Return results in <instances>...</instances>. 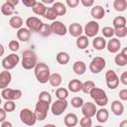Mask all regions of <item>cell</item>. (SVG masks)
<instances>
[{
  "label": "cell",
  "instance_id": "49",
  "mask_svg": "<svg viewBox=\"0 0 127 127\" xmlns=\"http://www.w3.org/2000/svg\"><path fill=\"white\" fill-rule=\"evenodd\" d=\"M119 80L121 81V83H122V84L127 85V71H123V72H122V74H121V76H120V79H119Z\"/></svg>",
  "mask_w": 127,
  "mask_h": 127
},
{
  "label": "cell",
  "instance_id": "44",
  "mask_svg": "<svg viewBox=\"0 0 127 127\" xmlns=\"http://www.w3.org/2000/svg\"><path fill=\"white\" fill-rule=\"evenodd\" d=\"M79 124L81 127H91L92 126V120L89 117H82L79 121Z\"/></svg>",
  "mask_w": 127,
  "mask_h": 127
},
{
  "label": "cell",
  "instance_id": "36",
  "mask_svg": "<svg viewBox=\"0 0 127 127\" xmlns=\"http://www.w3.org/2000/svg\"><path fill=\"white\" fill-rule=\"evenodd\" d=\"M114 61H115V64L119 66H125L127 64V57L123 56L121 53L118 54L117 56H115Z\"/></svg>",
  "mask_w": 127,
  "mask_h": 127
},
{
  "label": "cell",
  "instance_id": "47",
  "mask_svg": "<svg viewBox=\"0 0 127 127\" xmlns=\"http://www.w3.org/2000/svg\"><path fill=\"white\" fill-rule=\"evenodd\" d=\"M36 0H23V4L26 6V7H30V8H33L36 4Z\"/></svg>",
  "mask_w": 127,
  "mask_h": 127
},
{
  "label": "cell",
  "instance_id": "61",
  "mask_svg": "<svg viewBox=\"0 0 127 127\" xmlns=\"http://www.w3.org/2000/svg\"><path fill=\"white\" fill-rule=\"evenodd\" d=\"M0 104H1V98H0Z\"/></svg>",
  "mask_w": 127,
  "mask_h": 127
},
{
  "label": "cell",
  "instance_id": "41",
  "mask_svg": "<svg viewBox=\"0 0 127 127\" xmlns=\"http://www.w3.org/2000/svg\"><path fill=\"white\" fill-rule=\"evenodd\" d=\"M70 103H71V106L74 107V108H79L82 106V104L84 103L83 102V99L79 96H75L73 97L71 100H70Z\"/></svg>",
  "mask_w": 127,
  "mask_h": 127
},
{
  "label": "cell",
  "instance_id": "59",
  "mask_svg": "<svg viewBox=\"0 0 127 127\" xmlns=\"http://www.w3.org/2000/svg\"><path fill=\"white\" fill-rule=\"evenodd\" d=\"M44 3H53V0H43V4Z\"/></svg>",
  "mask_w": 127,
  "mask_h": 127
},
{
  "label": "cell",
  "instance_id": "14",
  "mask_svg": "<svg viewBox=\"0 0 127 127\" xmlns=\"http://www.w3.org/2000/svg\"><path fill=\"white\" fill-rule=\"evenodd\" d=\"M97 109H96V106L94 103L92 102H85L82 104L81 106V112L82 114L85 116V117H89L91 118L92 116L95 115Z\"/></svg>",
  "mask_w": 127,
  "mask_h": 127
},
{
  "label": "cell",
  "instance_id": "50",
  "mask_svg": "<svg viewBox=\"0 0 127 127\" xmlns=\"http://www.w3.org/2000/svg\"><path fill=\"white\" fill-rule=\"evenodd\" d=\"M80 3L84 7H91L94 4V1L93 0H80Z\"/></svg>",
  "mask_w": 127,
  "mask_h": 127
},
{
  "label": "cell",
  "instance_id": "28",
  "mask_svg": "<svg viewBox=\"0 0 127 127\" xmlns=\"http://www.w3.org/2000/svg\"><path fill=\"white\" fill-rule=\"evenodd\" d=\"M9 24L12 28L14 29H21L22 25H23V19L20 17V16H13L10 21H9Z\"/></svg>",
  "mask_w": 127,
  "mask_h": 127
},
{
  "label": "cell",
  "instance_id": "16",
  "mask_svg": "<svg viewBox=\"0 0 127 127\" xmlns=\"http://www.w3.org/2000/svg\"><path fill=\"white\" fill-rule=\"evenodd\" d=\"M120 47H121V43L117 38H111V40H109V42L106 44V48L108 52L111 54L117 53L120 50Z\"/></svg>",
  "mask_w": 127,
  "mask_h": 127
},
{
  "label": "cell",
  "instance_id": "35",
  "mask_svg": "<svg viewBox=\"0 0 127 127\" xmlns=\"http://www.w3.org/2000/svg\"><path fill=\"white\" fill-rule=\"evenodd\" d=\"M38 33H39L40 35H42L43 37H49V36L52 34L51 26H50V25H48V24H45V23H43Z\"/></svg>",
  "mask_w": 127,
  "mask_h": 127
},
{
  "label": "cell",
  "instance_id": "43",
  "mask_svg": "<svg viewBox=\"0 0 127 127\" xmlns=\"http://www.w3.org/2000/svg\"><path fill=\"white\" fill-rule=\"evenodd\" d=\"M114 30V35H116V37L118 38H124L127 36V28L123 27V28H119V29H113Z\"/></svg>",
  "mask_w": 127,
  "mask_h": 127
},
{
  "label": "cell",
  "instance_id": "46",
  "mask_svg": "<svg viewBox=\"0 0 127 127\" xmlns=\"http://www.w3.org/2000/svg\"><path fill=\"white\" fill-rule=\"evenodd\" d=\"M19 48H20V45H19V43H18L16 40L10 41V43H9V49H10L12 52H17V51L19 50Z\"/></svg>",
  "mask_w": 127,
  "mask_h": 127
},
{
  "label": "cell",
  "instance_id": "18",
  "mask_svg": "<svg viewBox=\"0 0 127 127\" xmlns=\"http://www.w3.org/2000/svg\"><path fill=\"white\" fill-rule=\"evenodd\" d=\"M90 14H91V16H92L94 19H96V20H100V19H102V18L104 17V15H105V11H104V9H103L102 6H100V5H96V6H94V7L91 9Z\"/></svg>",
  "mask_w": 127,
  "mask_h": 127
},
{
  "label": "cell",
  "instance_id": "23",
  "mask_svg": "<svg viewBox=\"0 0 127 127\" xmlns=\"http://www.w3.org/2000/svg\"><path fill=\"white\" fill-rule=\"evenodd\" d=\"M72 69H73V71H74L76 74L82 75V74L85 72V70H86V65H85V64H84L83 62L77 61V62H75V63L73 64Z\"/></svg>",
  "mask_w": 127,
  "mask_h": 127
},
{
  "label": "cell",
  "instance_id": "32",
  "mask_svg": "<svg viewBox=\"0 0 127 127\" xmlns=\"http://www.w3.org/2000/svg\"><path fill=\"white\" fill-rule=\"evenodd\" d=\"M113 7L118 12H123L127 8V1L126 0H115L113 2Z\"/></svg>",
  "mask_w": 127,
  "mask_h": 127
},
{
  "label": "cell",
  "instance_id": "3",
  "mask_svg": "<svg viewBox=\"0 0 127 127\" xmlns=\"http://www.w3.org/2000/svg\"><path fill=\"white\" fill-rule=\"evenodd\" d=\"M37 64V57L35 53L31 50H27L23 52V59H22V67L25 69H31L35 67Z\"/></svg>",
  "mask_w": 127,
  "mask_h": 127
},
{
  "label": "cell",
  "instance_id": "45",
  "mask_svg": "<svg viewBox=\"0 0 127 127\" xmlns=\"http://www.w3.org/2000/svg\"><path fill=\"white\" fill-rule=\"evenodd\" d=\"M102 34L105 38H112L114 35V30L111 27H104L102 29Z\"/></svg>",
  "mask_w": 127,
  "mask_h": 127
},
{
  "label": "cell",
  "instance_id": "54",
  "mask_svg": "<svg viewBox=\"0 0 127 127\" xmlns=\"http://www.w3.org/2000/svg\"><path fill=\"white\" fill-rule=\"evenodd\" d=\"M7 2H8L10 5H12L13 7H15L16 5H18V3H19L18 0H7Z\"/></svg>",
  "mask_w": 127,
  "mask_h": 127
},
{
  "label": "cell",
  "instance_id": "58",
  "mask_svg": "<svg viewBox=\"0 0 127 127\" xmlns=\"http://www.w3.org/2000/svg\"><path fill=\"white\" fill-rule=\"evenodd\" d=\"M43 127H57L55 124H46V125H44Z\"/></svg>",
  "mask_w": 127,
  "mask_h": 127
},
{
  "label": "cell",
  "instance_id": "11",
  "mask_svg": "<svg viewBox=\"0 0 127 127\" xmlns=\"http://www.w3.org/2000/svg\"><path fill=\"white\" fill-rule=\"evenodd\" d=\"M99 31V24L95 21H89L84 27V33L87 38L95 37Z\"/></svg>",
  "mask_w": 127,
  "mask_h": 127
},
{
  "label": "cell",
  "instance_id": "39",
  "mask_svg": "<svg viewBox=\"0 0 127 127\" xmlns=\"http://www.w3.org/2000/svg\"><path fill=\"white\" fill-rule=\"evenodd\" d=\"M95 87V83L91 80H87L85 81L84 83H82V87H81V90L84 92V93H89L91 91L92 88Z\"/></svg>",
  "mask_w": 127,
  "mask_h": 127
},
{
  "label": "cell",
  "instance_id": "27",
  "mask_svg": "<svg viewBox=\"0 0 127 127\" xmlns=\"http://www.w3.org/2000/svg\"><path fill=\"white\" fill-rule=\"evenodd\" d=\"M49 81L51 83L52 86H55V87H58L61 85L62 83V75L58 72H55V73H52L50 75V78H49Z\"/></svg>",
  "mask_w": 127,
  "mask_h": 127
},
{
  "label": "cell",
  "instance_id": "10",
  "mask_svg": "<svg viewBox=\"0 0 127 127\" xmlns=\"http://www.w3.org/2000/svg\"><path fill=\"white\" fill-rule=\"evenodd\" d=\"M67 107V101L66 100H61L58 99L52 104V113L56 116H59L64 113V111Z\"/></svg>",
  "mask_w": 127,
  "mask_h": 127
},
{
  "label": "cell",
  "instance_id": "7",
  "mask_svg": "<svg viewBox=\"0 0 127 127\" xmlns=\"http://www.w3.org/2000/svg\"><path fill=\"white\" fill-rule=\"evenodd\" d=\"M19 61H20V58L16 54L8 55L6 58L3 59V61H2V66L5 68V70H10V69L14 68L19 64Z\"/></svg>",
  "mask_w": 127,
  "mask_h": 127
},
{
  "label": "cell",
  "instance_id": "2",
  "mask_svg": "<svg viewBox=\"0 0 127 127\" xmlns=\"http://www.w3.org/2000/svg\"><path fill=\"white\" fill-rule=\"evenodd\" d=\"M91 98L95 101V103L99 106H105L108 103V97L106 95V92L98 87H94L89 92Z\"/></svg>",
  "mask_w": 127,
  "mask_h": 127
},
{
  "label": "cell",
  "instance_id": "15",
  "mask_svg": "<svg viewBox=\"0 0 127 127\" xmlns=\"http://www.w3.org/2000/svg\"><path fill=\"white\" fill-rule=\"evenodd\" d=\"M11 73L8 70H3L0 72V88L5 89L11 82Z\"/></svg>",
  "mask_w": 127,
  "mask_h": 127
},
{
  "label": "cell",
  "instance_id": "20",
  "mask_svg": "<svg viewBox=\"0 0 127 127\" xmlns=\"http://www.w3.org/2000/svg\"><path fill=\"white\" fill-rule=\"evenodd\" d=\"M78 123V118L74 113H68L64 117V125L66 127H74Z\"/></svg>",
  "mask_w": 127,
  "mask_h": 127
},
{
  "label": "cell",
  "instance_id": "9",
  "mask_svg": "<svg viewBox=\"0 0 127 127\" xmlns=\"http://www.w3.org/2000/svg\"><path fill=\"white\" fill-rule=\"evenodd\" d=\"M1 95L6 100H17L22 97V91L20 89H12V88H5L2 90Z\"/></svg>",
  "mask_w": 127,
  "mask_h": 127
},
{
  "label": "cell",
  "instance_id": "51",
  "mask_svg": "<svg viewBox=\"0 0 127 127\" xmlns=\"http://www.w3.org/2000/svg\"><path fill=\"white\" fill-rule=\"evenodd\" d=\"M119 97L121 100H127V89H122L119 92Z\"/></svg>",
  "mask_w": 127,
  "mask_h": 127
},
{
  "label": "cell",
  "instance_id": "53",
  "mask_svg": "<svg viewBox=\"0 0 127 127\" xmlns=\"http://www.w3.org/2000/svg\"><path fill=\"white\" fill-rule=\"evenodd\" d=\"M1 127H13V125H12V123L11 122H9V121H3L2 122V124H1Z\"/></svg>",
  "mask_w": 127,
  "mask_h": 127
},
{
  "label": "cell",
  "instance_id": "1",
  "mask_svg": "<svg viewBox=\"0 0 127 127\" xmlns=\"http://www.w3.org/2000/svg\"><path fill=\"white\" fill-rule=\"evenodd\" d=\"M51 75L50 67L44 63H37L35 66V76L40 83L48 82Z\"/></svg>",
  "mask_w": 127,
  "mask_h": 127
},
{
  "label": "cell",
  "instance_id": "52",
  "mask_svg": "<svg viewBox=\"0 0 127 127\" xmlns=\"http://www.w3.org/2000/svg\"><path fill=\"white\" fill-rule=\"evenodd\" d=\"M6 119V111L2 108H0V122L2 123Z\"/></svg>",
  "mask_w": 127,
  "mask_h": 127
},
{
  "label": "cell",
  "instance_id": "17",
  "mask_svg": "<svg viewBox=\"0 0 127 127\" xmlns=\"http://www.w3.org/2000/svg\"><path fill=\"white\" fill-rule=\"evenodd\" d=\"M83 30H82V27L80 24L78 23H72L69 25L68 27V33L71 37H74V38H78L79 36H81Z\"/></svg>",
  "mask_w": 127,
  "mask_h": 127
},
{
  "label": "cell",
  "instance_id": "38",
  "mask_svg": "<svg viewBox=\"0 0 127 127\" xmlns=\"http://www.w3.org/2000/svg\"><path fill=\"white\" fill-rule=\"evenodd\" d=\"M39 101H43L50 104L52 102V95L48 91H42L39 94Z\"/></svg>",
  "mask_w": 127,
  "mask_h": 127
},
{
  "label": "cell",
  "instance_id": "5",
  "mask_svg": "<svg viewBox=\"0 0 127 127\" xmlns=\"http://www.w3.org/2000/svg\"><path fill=\"white\" fill-rule=\"evenodd\" d=\"M20 119L21 121L28 125V126H33L35 125L36 123V118H35V115H34V112L31 111L29 108H23L21 111H20Z\"/></svg>",
  "mask_w": 127,
  "mask_h": 127
},
{
  "label": "cell",
  "instance_id": "12",
  "mask_svg": "<svg viewBox=\"0 0 127 127\" xmlns=\"http://www.w3.org/2000/svg\"><path fill=\"white\" fill-rule=\"evenodd\" d=\"M42 24H43V22L37 17H29L26 20L27 29H29L30 32H39Z\"/></svg>",
  "mask_w": 127,
  "mask_h": 127
},
{
  "label": "cell",
  "instance_id": "19",
  "mask_svg": "<svg viewBox=\"0 0 127 127\" xmlns=\"http://www.w3.org/2000/svg\"><path fill=\"white\" fill-rule=\"evenodd\" d=\"M111 110L116 116H121L124 112V105L119 100H114L111 103Z\"/></svg>",
  "mask_w": 127,
  "mask_h": 127
},
{
  "label": "cell",
  "instance_id": "30",
  "mask_svg": "<svg viewBox=\"0 0 127 127\" xmlns=\"http://www.w3.org/2000/svg\"><path fill=\"white\" fill-rule=\"evenodd\" d=\"M113 29H119V28H123L126 27V18L123 16H117L116 18H114L113 22Z\"/></svg>",
  "mask_w": 127,
  "mask_h": 127
},
{
  "label": "cell",
  "instance_id": "22",
  "mask_svg": "<svg viewBox=\"0 0 127 127\" xmlns=\"http://www.w3.org/2000/svg\"><path fill=\"white\" fill-rule=\"evenodd\" d=\"M52 9L56 12V14L58 16H64L66 13V8H65L64 4H63L62 2H55V3H53Z\"/></svg>",
  "mask_w": 127,
  "mask_h": 127
},
{
  "label": "cell",
  "instance_id": "29",
  "mask_svg": "<svg viewBox=\"0 0 127 127\" xmlns=\"http://www.w3.org/2000/svg\"><path fill=\"white\" fill-rule=\"evenodd\" d=\"M33 9V12L36 14V15H39V16H44V14H45V12H46V10H47V8H46V6L42 3V2H36V4H35V6L32 8Z\"/></svg>",
  "mask_w": 127,
  "mask_h": 127
},
{
  "label": "cell",
  "instance_id": "55",
  "mask_svg": "<svg viewBox=\"0 0 127 127\" xmlns=\"http://www.w3.org/2000/svg\"><path fill=\"white\" fill-rule=\"evenodd\" d=\"M4 52H5L4 47H3V45H2V44H0V57H2V56L4 55Z\"/></svg>",
  "mask_w": 127,
  "mask_h": 127
},
{
  "label": "cell",
  "instance_id": "24",
  "mask_svg": "<svg viewBox=\"0 0 127 127\" xmlns=\"http://www.w3.org/2000/svg\"><path fill=\"white\" fill-rule=\"evenodd\" d=\"M95 115H96V119H97V121L100 122V123H104V122H106L107 119H108V117H109L108 110L105 109V108H100L99 110H97L96 113H95Z\"/></svg>",
  "mask_w": 127,
  "mask_h": 127
},
{
  "label": "cell",
  "instance_id": "8",
  "mask_svg": "<svg viewBox=\"0 0 127 127\" xmlns=\"http://www.w3.org/2000/svg\"><path fill=\"white\" fill-rule=\"evenodd\" d=\"M105 79H106V84H107L108 88L115 89L116 87H118L119 77L117 76V74L114 70H112V69L107 70L105 73Z\"/></svg>",
  "mask_w": 127,
  "mask_h": 127
},
{
  "label": "cell",
  "instance_id": "13",
  "mask_svg": "<svg viewBox=\"0 0 127 127\" xmlns=\"http://www.w3.org/2000/svg\"><path fill=\"white\" fill-rule=\"evenodd\" d=\"M52 33L58 35V36H64L67 32V29L64 24H63L61 21H54L51 25Z\"/></svg>",
  "mask_w": 127,
  "mask_h": 127
},
{
  "label": "cell",
  "instance_id": "26",
  "mask_svg": "<svg viewBox=\"0 0 127 127\" xmlns=\"http://www.w3.org/2000/svg\"><path fill=\"white\" fill-rule=\"evenodd\" d=\"M82 87V82L79 79H71L68 82V89L71 92H78L79 90H81Z\"/></svg>",
  "mask_w": 127,
  "mask_h": 127
},
{
  "label": "cell",
  "instance_id": "56",
  "mask_svg": "<svg viewBox=\"0 0 127 127\" xmlns=\"http://www.w3.org/2000/svg\"><path fill=\"white\" fill-rule=\"evenodd\" d=\"M119 127H127V120H123V121H121Z\"/></svg>",
  "mask_w": 127,
  "mask_h": 127
},
{
  "label": "cell",
  "instance_id": "34",
  "mask_svg": "<svg viewBox=\"0 0 127 127\" xmlns=\"http://www.w3.org/2000/svg\"><path fill=\"white\" fill-rule=\"evenodd\" d=\"M88 38L86 36H79L76 40V47L80 50H84L88 46Z\"/></svg>",
  "mask_w": 127,
  "mask_h": 127
},
{
  "label": "cell",
  "instance_id": "6",
  "mask_svg": "<svg viewBox=\"0 0 127 127\" xmlns=\"http://www.w3.org/2000/svg\"><path fill=\"white\" fill-rule=\"evenodd\" d=\"M106 65V62L102 57H95L89 64V69L92 73H99Z\"/></svg>",
  "mask_w": 127,
  "mask_h": 127
},
{
  "label": "cell",
  "instance_id": "37",
  "mask_svg": "<svg viewBox=\"0 0 127 127\" xmlns=\"http://www.w3.org/2000/svg\"><path fill=\"white\" fill-rule=\"evenodd\" d=\"M56 96L61 100H65L66 97L68 96V91L64 87H59L56 90Z\"/></svg>",
  "mask_w": 127,
  "mask_h": 127
},
{
  "label": "cell",
  "instance_id": "48",
  "mask_svg": "<svg viewBox=\"0 0 127 127\" xmlns=\"http://www.w3.org/2000/svg\"><path fill=\"white\" fill-rule=\"evenodd\" d=\"M66 4L70 8H75L79 4V1L78 0H66Z\"/></svg>",
  "mask_w": 127,
  "mask_h": 127
},
{
  "label": "cell",
  "instance_id": "60",
  "mask_svg": "<svg viewBox=\"0 0 127 127\" xmlns=\"http://www.w3.org/2000/svg\"><path fill=\"white\" fill-rule=\"evenodd\" d=\"M94 127H102V126H100V125H96V126H94Z\"/></svg>",
  "mask_w": 127,
  "mask_h": 127
},
{
  "label": "cell",
  "instance_id": "40",
  "mask_svg": "<svg viewBox=\"0 0 127 127\" xmlns=\"http://www.w3.org/2000/svg\"><path fill=\"white\" fill-rule=\"evenodd\" d=\"M44 17H45L46 19H48V20L55 21V20L57 19L58 15L56 14V12H55V11L52 9V7H51V8H47V10H46V12H45V14H44Z\"/></svg>",
  "mask_w": 127,
  "mask_h": 127
},
{
  "label": "cell",
  "instance_id": "25",
  "mask_svg": "<svg viewBox=\"0 0 127 127\" xmlns=\"http://www.w3.org/2000/svg\"><path fill=\"white\" fill-rule=\"evenodd\" d=\"M92 46L95 50L101 51L106 47V41L103 37H95L92 42Z\"/></svg>",
  "mask_w": 127,
  "mask_h": 127
},
{
  "label": "cell",
  "instance_id": "57",
  "mask_svg": "<svg viewBox=\"0 0 127 127\" xmlns=\"http://www.w3.org/2000/svg\"><path fill=\"white\" fill-rule=\"evenodd\" d=\"M121 54H122L123 56L127 57V48H124V49H123V51L121 52Z\"/></svg>",
  "mask_w": 127,
  "mask_h": 127
},
{
  "label": "cell",
  "instance_id": "4",
  "mask_svg": "<svg viewBox=\"0 0 127 127\" xmlns=\"http://www.w3.org/2000/svg\"><path fill=\"white\" fill-rule=\"evenodd\" d=\"M49 108H50V104L43 102V101H38L36 104V107H35V111H34L36 120H39V121L45 120L47 117Z\"/></svg>",
  "mask_w": 127,
  "mask_h": 127
},
{
  "label": "cell",
  "instance_id": "33",
  "mask_svg": "<svg viewBox=\"0 0 127 127\" xmlns=\"http://www.w3.org/2000/svg\"><path fill=\"white\" fill-rule=\"evenodd\" d=\"M14 8H15V7H13L12 5H10V4L6 1V2L3 3L2 6H1V12H2V14L5 15V16H10V15H12V14L14 13V11H15Z\"/></svg>",
  "mask_w": 127,
  "mask_h": 127
},
{
  "label": "cell",
  "instance_id": "42",
  "mask_svg": "<svg viewBox=\"0 0 127 127\" xmlns=\"http://www.w3.org/2000/svg\"><path fill=\"white\" fill-rule=\"evenodd\" d=\"M15 108H16V104L12 100H6V102L4 103V108L3 109L6 112H12V111L15 110Z\"/></svg>",
  "mask_w": 127,
  "mask_h": 127
},
{
  "label": "cell",
  "instance_id": "31",
  "mask_svg": "<svg viewBox=\"0 0 127 127\" xmlns=\"http://www.w3.org/2000/svg\"><path fill=\"white\" fill-rule=\"evenodd\" d=\"M56 59L60 64H66L69 62V55L65 52H60L58 53Z\"/></svg>",
  "mask_w": 127,
  "mask_h": 127
},
{
  "label": "cell",
  "instance_id": "21",
  "mask_svg": "<svg viewBox=\"0 0 127 127\" xmlns=\"http://www.w3.org/2000/svg\"><path fill=\"white\" fill-rule=\"evenodd\" d=\"M17 38L18 40L22 41V42H28L31 38V32L29 29L27 28H21L18 30L17 32Z\"/></svg>",
  "mask_w": 127,
  "mask_h": 127
}]
</instances>
